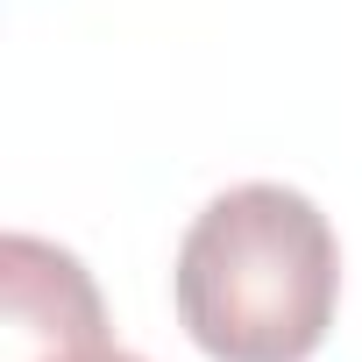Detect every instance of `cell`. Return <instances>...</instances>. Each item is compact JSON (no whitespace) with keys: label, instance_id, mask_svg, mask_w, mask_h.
Here are the masks:
<instances>
[{"label":"cell","instance_id":"cell-1","mask_svg":"<svg viewBox=\"0 0 362 362\" xmlns=\"http://www.w3.org/2000/svg\"><path fill=\"white\" fill-rule=\"evenodd\" d=\"M177 320L214 362H305L341 298V242L291 185H235L177 242Z\"/></svg>","mask_w":362,"mask_h":362},{"label":"cell","instance_id":"cell-2","mask_svg":"<svg viewBox=\"0 0 362 362\" xmlns=\"http://www.w3.org/2000/svg\"><path fill=\"white\" fill-rule=\"evenodd\" d=\"M0 277H8V362H71L86 348H107V313L86 277V263L57 242L8 235L0 242Z\"/></svg>","mask_w":362,"mask_h":362},{"label":"cell","instance_id":"cell-3","mask_svg":"<svg viewBox=\"0 0 362 362\" xmlns=\"http://www.w3.org/2000/svg\"><path fill=\"white\" fill-rule=\"evenodd\" d=\"M71 362H142V355H121V348H86V355H71Z\"/></svg>","mask_w":362,"mask_h":362}]
</instances>
